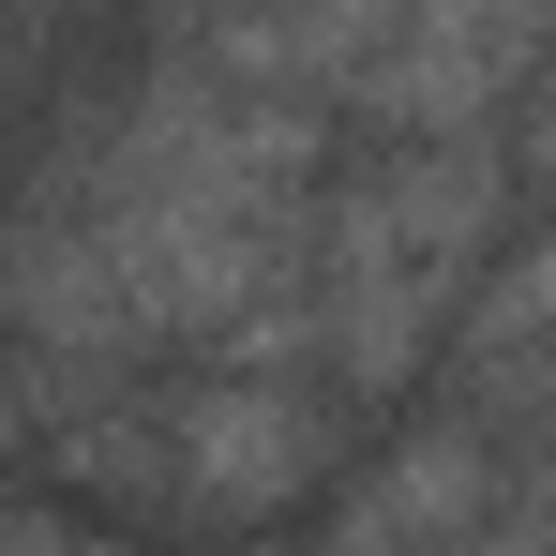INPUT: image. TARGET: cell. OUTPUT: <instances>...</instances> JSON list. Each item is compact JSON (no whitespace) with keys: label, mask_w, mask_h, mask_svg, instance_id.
<instances>
[{"label":"cell","mask_w":556,"mask_h":556,"mask_svg":"<svg viewBox=\"0 0 556 556\" xmlns=\"http://www.w3.org/2000/svg\"><path fill=\"white\" fill-rule=\"evenodd\" d=\"M0 556H121V542L76 527V511H46V496H0Z\"/></svg>","instance_id":"obj_1"}]
</instances>
